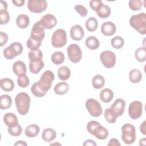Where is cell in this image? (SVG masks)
I'll use <instances>...</instances> for the list:
<instances>
[{
    "label": "cell",
    "mask_w": 146,
    "mask_h": 146,
    "mask_svg": "<svg viewBox=\"0 0 146 146\" xmlns=\"http://www.w3.org/2000/svg\"><path fill=\"white\" fill-rule=\"evenodd\" d=\"M30 96L26 92L18 93L15 98V103L18 112L21 115H26L29 111L30 105Z\"/></svg>",
    "instance_id": "1"
},
{
    "label": "cell",
    "mask_w": 146,
    "mask_h": 146,
    "mask_svg": "<svg viewBox=\"0 0 146 146\" xmlns=\"http://www.w3.org/2000/svg\"><path fill=\"white\" fill-rule=\"evenodd\" d=\"M87 129L90 134L100 140H105L108 136V130L96 121H89L87 125Z\"/></svg>",
    "instance_id": "2"
},
{
    "label": "cell",
    "mask_w": 146,
    "mask_h": 146,
    "mask_svg": "<svg viewBox=\"0 0 146 146\" xmlns=\"http://www.w3.org/2000/svg\"><path fill=\"white\" fill-rule=\"evenodd\" d=\"M131 26L139 33L144 35L146 34V15L145 13H140L133 15L129 19Z\"/></svg>",
    "instance_id": "3"
},
{
    "label": "cell",
    "mask_w": 146,
    "mask_h": 146,
    "mask_svg": "<svg viewBox=\"0 0 146 146\" xmlns=\"http://www.w3.org/2000/svg\"><path fill=\"white\" fill-rule=\"evenodd\" d=\"M136 130L134 125L127 123L121 127V139L126 144H132L136 140Z\"/></svg>",
    "instance_id": "4"
},
{
    "label": "cell",
    "mask_w": 146,
    "mask_h": 146,
    "mask_svg": "<svg viewBox=\"0 0 146 146\" xmlns=\"http://www.w3.org/2000/svg\"><path fill=\"white\" fill-rule=\"evenodd\" d=\"M55 76L52 71L50 70L45 71L40 76V80L37 82L39 87L46 93L50 89Z\"/></svg>",
    "instance_id": "5"
},
{
    "label": "cell",
    "mask_w": 146,
    "mask_h": 146,
    "mask_svg": "<svg viewBox=\"0 0 146 146\" xmlns=\"http://www.w3.org/2000/svg\"><path fill=\"white\" fill-rule=\"evenodd\" d=\"M67 43V33L62 29L55 30L51 37V44L55 48H60L64 46Z\"/></svg>",
    "instance_id": "6"
},
{
    "label": "cell",
    "mask_w": 146,
    "mask_h": 146,
    "mask_svg": "<svg viewBox=\"0 0 146 146\" xmlns=\"http://www.w3.org/2000/svg\"><path fill=\"white\" fill-rule=\"evenodd\" d=\"M23 51V46L21 43L13 42L3 50V55L7 59H13L19 55Z\"/></svg>",
    "instance_id": "7"
},
{
    "label": "cell",
    "mask_w": 146,
    "mask_h": 146,
    "mask_svg": "<svg viewBox=\"0 0 146 146\" xmlns=\"http://www.w3.org/2000/svg\"><path fill=\"white\" fill-rule=\"evenodd\" d=\"M85 106L90 115L93 117H99L103 112L102 107L100 103L95 99L90 98L87 99Z\"/></svg>",
    "instance_id": "8"
},
{
    "label": "cell",
    "mask_w": 146,
    "mask_h": 146,
    "mask_svg": "<svg viewBox=\"0 0 146 146\" xmlns=\"http://www.w3.org/2000/svg\"><path fill=\"white\" fill-rule=\"evenodd\" d=\"M67 55L71 62L77 63L82 59V51L78 44H71L67 47Z\"/></svg>",
    "instance_id": "9"
},
{
    "label": "cell",
    "mask_w": 146,
    "mask_h": 146,
    "mask_svg": "<svg viewBox=\"0 0 146 146\" xmlns=\"http://www.w3.org/2000/svg\"><path fill=\"white\" fill-rule=\"evenodd\" d=\"M100 60L107 68L113 67L116 64V55L111 51H104L100 55Z\"/></svg>",
    "instance_id": "10"
},
{
    "label": "cell",
    "mask_w": 146,
    "mask_h": 146,
    "mask_svg": "<svg viewBox=\"0 0 146 146\" xmlns=\"http://www.w3.org/2000/svg\"><path fill=\"white\" fill-rule=\"evenodd\" d=\"M27 7L31 13H40L46 10L47 2L44 0H29Z\"/></svg>",
    "instance_id": "11"
},
{
    "label": "cell",
    "mask_w": 146,
    "mask_h": 146,
    "mask_svg": "<svg viewBox=\"0 0 146 146\" xmlns=\"http://www.w3.org/2000/svg\"><path fill=\"white\" fill-rule=\"evenodd\" d=\"M143 104L141 102L135 100L132 102L128 107V115L133 120H136L141 116Z\"/></svg>",
    "instance_id": "12"
},
{
    "label": "cell",
    "mask_w": 146,
    "mask_h": 146,
    "mask_svg": "<svg viewBox=\"0 0 146 146\" xmlns=\"http://www.w3.org/2000/svg\"><path fill=\"white\" fill-rule=\"evenodd\" d=\"M44 36V29L40 25L39 21L35 22L32 27L30 37L34 40L42 42Z\"/></svg>",
    "instance_id": "13"
},
{
    "label": "cell",
    "mask_w": 146,
    "mask_h": 146,
    "mask_svg": "<svg viewBox=\"0 0 146 146\" xmlns=\"http://www.w3.org/2000/svg\"><path fill=\"white\" fill-rule=\"evenodd\" d=\"M38 21L44 29H52L57 24L56 17L51 14H47L43 15Z\"/></svg>",
    "instance_id": "14"
},
{
    "label": "cell",
    "mask_w": 146,
    "mask_h": 146,
    "mask_svg": "<svg viewBox=\"0 0 146 146\" xmlns=\"http://www.w3.org/2000/svg\"><path fill=\"white\" fill-rule=\"evenodd\" d=\"M125 107V102L121 98H118L112 103L111 109L115 115L121 116L124 112V109Z\"/></svg>",
    "instance_id": "15"
},
{
    "label": "cell",
    "mask_w": 146,
    "mask_h": 146,
    "mask_svg": "<svg viewBox=\"0 0 146 146\" xmlns=\"http://www.w3.org/2000/svg\"><path fill=\"white\" fill-rule=\"evenodd\" d=\"M84 35V31L82 26L79 25H75L70 29L71 38L76 41L80 40Z\"/></svg>",
    "instance_id": "16"
},
{
    "label": "cell",
    "mask_w": 146,
    "mask_h": 146,
    "mask_svg": "<svg viewBox=\"0 0 146 146\" xmlns=\"http://www.w3.org/2000/svg\"><path fill=\"white\" fill-rule=\"evenodd\" d=\"M116 31V25L111 21L104 22L101 26V32L105 36H112Z\"/></svg>",
    "instance_id": "17"
},
{
    "label": "cell",
    "mask_w": 146,
    "mask_h": 146,
    "mask_svg": "<svg viewBox=\"0 0 146 146\" xmlns=\"http://www.w3.org/2000/svg\"><path fill=\"white\" fill-rule=\"evenodd\" d=\"M3 121L8 127H11L18 124L17 116L11 112H7L3 116Z\"/></svg>",
    "instance_id": "18"
},
{
    "label": "cell",
    "mask_w": 146,
    "mask_h": 146,
    "mask_svg": "<svg viewBox=\"0 0 146 146\" xmlns=\"http://www.w3.org/2000/svg\"><path fill=\"white\" fill-rule=\"evenodd\" d=\"M13 70L14 73L18 76L26 75V66L24 62L21 60L15 62L13 65Z\"/></svg>",
    "instance_id": "19"
},
{
    "label": "cell",
    "mask_w": 146,
    "mask_h": 146,
    "mask_svg": "<svg viewBox=\"0 0 146 146\" xmlns=\"http://www.w3.org/2000/svg\"><path fill=\"white\" fill-rule=\"evenodd\" d=\"M56 132L52 128H47L43 131L42 134V138L44 141H46L47 143L51 142L56 138Z\"/></svg>",
    "instance_id": "20"
},
{
    "label": "cell",
    "mask_w": 146,
    "mask_h": 146,
    "mask_svg": "<svg viewBox=\"0 0 146 146\" xmlns=\"http://www.w3.org/2000/svg\"><path fill=\"white\" fill-rule=\"evenodd\" d=\"M30 23V19L26 14H20L16 18L17 26L22 29H25L28 27Z\"/></svg>",
    "instance_id": "21"
},
{
    "label": "cell",
    "mask_w": 146,
    "mask_h": 146,
    "mask_svg": "<svg viewBox=\"0 0 146 146\" xmlns=\"http://www.w3.org/2000/svg\"><path fill=\"white\" fill-rule=\"evenodd\" d=\"M39 132V127L35 124H32L27 126L25 130V135L29 137H34L36 136Z\"/></svg>",
    "instance_id": "22"
},
{
    "label": "cell",
    "mask_w": 146,
    "mask_h": 146,
    "mask_svg": "<svg viewBox=\"0 0 146 146\" xmlns=\"http://www.w3.org/2000/svg\"><path fill=\"white\" fill-rule=\"evenodd\" d=\"M100 99L104 103H107L112 100L113 98V92L110 88H104L99 94Z\"/></svg>",
    "instance_id": "23"
},
{
    "label": "cell",
    "mask_w": 146,
    "mask_h": 146,
    "mask_svg": "<svg viewBox=\"0 0 146 146\" xmlns=\"http://www.w3.org/2000/svg\"><path fill=\"white\" fill-rule=\"evenodd\" d=\"M69 90V86L66 82H61L57 83L54 88V92L59 95H62L66 94Z\"/></svg>",
    "instance_id": "24"
},
{
    "label": "cell",
    "mask_w": 146,
    "mask_h": 146,
    "mask_svg": "<svg viewBox=\"0 0 146 146\" xmlns=\"http://www.w3.org/2000/svg\"><path fill=\"white\" fill-rule=\"evenodd\" d=\"M1 88L2 90L6 92L11 91L14 88V83L13 80L8 78L1 79Z\"/></svg>",
    "instance_id": "25"
},
{
    "label": "cell",
    "mask_w": 146,
    "mask_h": 146,
    "mask_svg": "<svg viewBox=\"0 0 146 146\" xmlns=\"http://www.w3.org/2000/svg\"><path fill=\"white\" fill-rule=\"evenodd\" d=\"M97 15L100 18L104 19L108 18L111 13V8L107 5L102 4L100 7L96 11Z\"/></svg>",
    "instance_id": "26"
},
{
    "label": "cell",
    "mask_w": 146,
    "mask_h": 146,
    "mask_svg": "<svg viewBox=\"0 0 146 146\" xmlns=\"http://www.w3.org/2000/svg\"><path fill=\"white\" fill-rule=\"evenodd\" d=\"M58 76L62 80H66L68 79L71 76V71L66 66L60 67L58 70Z\"/></svg>",
    "instance_id": "27"
},
{
    "label": "cell",
    "mask_w": 146,
    "mask_h": 146,
    "mask_svg": "<svg viewBox=\"0 0 146 146\" xmlns=\"http://www.w3.org/2000/svg\"><path fill=\"white\" fill-rule=\"evenodd\" d=\"M85 44L87 48L94 50L97 49L100 45L99 40L94 36H88L85 41Z\"/></svg>",
    "instance_id": "28"
},
{
    "label": "cell",
    "mask_w": 146,
    "mask_h": 146,
    "mask_svg": "<svg viewBox=\"0 0 146 146\" xmlns=\"http://www.w3.org/2000/svg\"><path fill=\"white\" fill-rule=\"evenodd\" d=\"M12 104L11 98L6 94L1 95L0 97V108L1 110H6L11 107Z\"/></svg>",
    "instance_id": "29"
},
{
    "label": "cell",
    "mask_w": 146,
    "mask_h": 146,
    "mask_svg": "<svg viewBox=\"0 0 146 146\" xmlns=\"http://www.w3.org/2000/svg\"><path fill=\"white\" fill-rule=\"evenodd\" d=\"M142 74L137 69H132L129 72V79L131 83H137L142 79Z\"/></svg>",
    "instance_id": "30"
},
{
    "label": "cell",
    "mask_w": 146,
    "mask_h": 146,
    "mask_svg": "<svg viewBox=\"0 0 146 146\" xmlns=\"http://www.w3.org/2000/svg\"><path fill=\"white\" fill-rule=\"evenodd\" d=\"M44 63L42 60L36 62H30L29 63V70L32 74H37L44 67Z\"/></svg>",
    "instance_id": "31"
},
{
    "label": "cell",
    "mask_w": 146,
    "mask_h": 146,
    "mask_svg": "<svg viewBox=\"0 0 146 146\" xmlns=\"http://www.w3.org/2000/svg\"><path fill=\"white\" fill-rule=\"evenodd\" d=\"M105 83V79L101 75H95L92 79V85L95 89L102 88Z\"/></svg>",
    "instance_id": "32"
},
{
    "label": "cell",
    "mask_w": 146,
    "mask_h": 146,
    "mask_svg": "<svg viewBox=\"0 0 146 146\" xmlns=\"http://www.w3.org/2000/svg\"><path fill=\"white\" fill-rule=\"evenodd\" d=\"M28 57L30 62H36L42 60L43 52L42 51L38 49L34 51H30L28 54Z\"/></svg>",
    "instance_id": "33"
},
{
    "label": "cell",
    "mask_w": 146,
    "mask_h": 146,
    "mask_svg": "<svg viewBox=\"0 0 146 146\" xmlns=\"http://www.w3.org/2000/svg\"><path fill=\"white\" fill-rule=\"evenodd\" d=\"M51 59L54 64L56 65H59L64 62L65 57L64 54L62 52L56 51L52 54Z\"/></svg>",
    "instance_id": "34"
},
{
    "label": "cell",
    "mask_w": 146,
    "mask_h": 146,
    "mask_svg": "<svg viewBox=\"0 0 146 146\" xmlns=\"http://www.w3.org/2000/svg\"><path fill=\"white\" fill-rule=\"evenodd\" d=\"M85 26H86V28L88 31L93 32L96 30L98 26V22L95 17H90L86 21Z\"/></svg>",
    "instance_id": "35"
},
{
    "label": "cell",
    "mask_w": 146,
    "mask_h": 146,
    "mask_svg": "<svg viewBox=\"0 0 146 146\" xmlns=\"http://www.w3.org/2000/svg\"><path fill=\"white\" fill-rule=\"evenodd\" d=\"M136 59L139 62H144L146 60V49L145 47H139L135 52Z\"/></svg>",
    "instance_id": "36"
},
{
    "label": "cell",
    "mask_w": 146,
    "mask_h": 146,
    "mask_svg": "<svg viewBox=\"0 0 146 146\" xmlns=\"http://www.w3.org/2000/svg\"><path fill=\"white\" fill-rule=\"evenodd\" d=\"M104 116L106 121L109 123H114L117 120V116L111 110V108H107L104 113Z\"/></svg>",
    "instance_id": "37"
},
{
    "label": "cell",
    "mask_w": 146,
    "mask_h": 146,
    "mask_svg": "<svg viewBox=\"0 0 146 146\" xmlns=\"http://www.w3.org/2000/svg\"><path fill=\"white\" fill-rule=\"evenodd\" d=\"M31 93L36 97L38 98H41L43 97L46 93L42 90V89L39 87L37 82L34 83L30 88Z\"/></svg>",
    "instance_id": "38"
},
{
    "label": "cell",
    "mask_w": 146,
    "mask_h": 146,
    "mask_svg": "<svg viewBox=\"0 0 146 146\" xmlns=\"http://www.w3.org/2000/svg\"><path fill=\"white\" fill-rule=\"evenodd\" d=\"M42 44L41 41H38L33 39L30 37L28 39L26 42V46L31 51H34L38 50Z\"/></svg>",
    "instance_id": "39"
},
{
    "label": "cell",
    "mask_w": 146,
    "mask_h": 146,
    "mask_svg": "<svg viewBox=\"0 0 146 146\" xmlns=\"http://www.w3.org/2000/svg\"><path fill=\"white\" fill-rule=\"evenodd\" d=\"M112 47L115 49H120L123 47L124 44V39L119 36H116L111 39V42Z\"/></svg>",
    "instance_id": "40"
},
{
    "label": "cell",
    "mask_w": 146,
    "mask_h": 146,
    "mask_svg": "<svg viewBox=\"0 0 146 146\" xmlns=\"http://www.w3.org/2000/svg\"><path fill=\"white\" fill-rule=\"evenodd\" d=\"M30 80L26 75H22L18 76L17 84L22 88H26L29 86Z\"/></svg>",
    "instance_id": "41"
},
{
    "label": "cell",
    "mask_w": 146,
    "mask_h": 146,
    "mask_svg": "<svg viewBox=\"0 0 146 146\" xmlns=\"http://www.w3.org/2000/svg\"><path fill=\"white\" fill-rule=\"evenodd\" d=\"M9 133L13 136H20L22 132V128L21 125L19 124L15 126L8 127L7 129Z\"/></svg>",
    "instance_id": "42"
},
{
    "label": "cell",
    "mask_w": 146,
    "mask_h": 146,
    "mask_svg": "<svg viewBox=\"0 0 146 146\" xmlns=\"http://www.w3.org/2000/svg\"><path fill=\"white\" fill-rule=\"evenodd\" d=\"M130 9L133 11H137L142 7V2L140 0H130L128 2Z\"/></svg>",
    "instance_id": "43"
},
{
    "label": "cell",
    "mask_w": 146,
    "mask_h": 146,
    "mask_svg": "<svg viewBox=\"0 0 146 146\" xmlns=\"http://www.w3.org/2000/svg\"><path fill=\"white\" fill-rule=\"evenodd\" d=\"M75 10L80 15V16L84 17L87 15L88 10L83 5H76L74 7Z\"/></svg>",
    "instance_id": "44"
},
{
    "label": "cell",
    "mask_w": 146,
    "mask_h": 146,
    "mask_svg": "<svg viewBox=\"0 0 146 146\" xmlns=\"http://www.w3.org/2000/svg\"><path fill=\"white\" fill-rule=\"evenodd\" d=\"M0 18H1V25H5L7 23L10 19V14L6 11H3V12H0Z\"/></svg>",
    "instance_id": "45"
},
{
    "label": "cell",
    "mask_w": 146,
    "mask_h": 146,
    "mask_svg": "<svg viewBox=\"0 0 146 146\" xmlns=\"http://www.w3.org/2000/svg\"><path fill=\"white\" fill-rule=\"evenodd\" d=\"M103 4L102 1L100 0H91L90 1V6L94 10L96 11L100 6Z\"/></svg>",
    "instance_id": "46"
},
{
    "label": "cell",
    "mask_w": 146,
    "mask_h": 146,
    "mask_svg": "<svg viewBox=\"0 0 146 146\" xmlns=\"http://www.w3.org/2000/svg\"><path fill=\"white\" fill-rule=\"evenodd\" d=\"M8 38H9L8 35L6 33L3 31H1L0 32V46L2 47L3 45L6 44L8 40Z\"/></svg>",
    "instance_id": "47"
},
{
    "label": "cell",
    "mask_w": 146,
    "mask_h": 146,
    "mask_svg": "<svg viewBox=\"0 0 146 146\" xmlns=\"http://www.w3.org/2000/svg\"><path fill=\"white\" fill-rule=\"evenodd\" d=\"M107 145H108V146H109V145L120 146L121 144H120V143H119V140H118L117 139H115V138H112V139H111L110 140V141H109L108 144H107Z\"/></svg>",
    "instance_id": "48"
},
{
    "label": "cell",
    "mask_w": 146,
    "mask_h": 146,
    "mask_svg": "<svg viewBox=\"0 0 146 146\" xmlns=\"http://www.w3.org/2000/svg\"><path fill=\"white\" fill-rule=\"evenodd\" d=\"M7 10V3L6 1H1L0 5V12L6 11Z\"/></svg>",
    "instance_id": "49"
},
{
    "label": "cell",
    "mask_w": 146,
    "mask_h": 146,
    "mask_svg": "<svg viewBox=\"0 0 146 146\" xmlns=\"http://www.w3.org/2000/svg\"><path fill=\"white\" fill-rule=\"evenodd\" d=\"M25 0H13L12 3L17 7H21L25 3Z\"/></svg>",
    "instance_id": "50"
},
{
    "label": "cell",
    "mask_w": 146,
    "mask_h": 146,
    "mask_svg": "<svg viewBox=\"0 0 146 146\" xmlns=\"http://www.w3.org/2000/svg\"><path fill=\"white\" fill-rule=\"evenodd\" d=\"M84 146H87V145H91V146H96L97 144L96 143L92 140L88 139L84 141V143L83 144Z\"/></svg>",
    "instance_id": "51"
},
{
    "label": "cell",
    "mask_w": 146,
    "mask_h": 146,
    "mask_svg": "<svg viewBox=\"0 0 146 146\" xmlns=\"http://www.w3.org/2000/svg\"><path fill=\"white\" fill-rule=\"evenodd\" d=\"M145 121H144L140 125V131L141 133L144 135H146V129H145Z\"/></svg>",
    "instance_id": "52"
},
{
    "label": "cell",
    "mask_w": 146,
    "mask_h": 146,
    "mask_svg": "<svg viewBox=\"0 0 146 146\" xmlns=\"http://www.w3.org/2000/svg\"><path fill=\"white\" fill-rule=\"evenodd\" d=\"M27 143L24 141H22V140H19L17 141L15 144L14 145H27Z\"/></svg>",
    "instance_id": "53"
}]
</instances>
